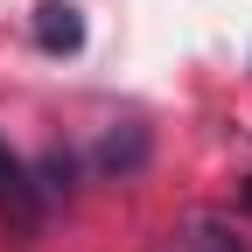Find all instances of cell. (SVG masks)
Masks as SVG:
<instances>
[{
  "label": "cell",
  "instance_id": "3957f363",
  "mask_svg": "<svg viewBox=\"0 0 252 252\" xmlns=\"http://www.w3.org/2000/svg\"><path fill=\"white\" fill-rule=\"evenodd\" d=\"M140 161H147V126H112L98 140V168L105 175H133Z\"/></svg>",
  "mask_w": 252,
  "mask_h": 252
},
{
  "label": "cell",
  "instance_id": "6da1fadb",
  "mask_svg": "<svg viewBox=\"0 0 252 252\" xmlns=\"http://www.w3.org/2000/svg\"><path fill=\"white\" fill-rule=\"evenodd\" d=\"M0 210H7L21 231H35V217H42V189L28 182L21 154H7V147H0Z\"/></svg>",
  "mask_w": 252,
  "mask_h": 252
},
{
  "label": "cell",
  "instance_id": "7a4b0ae2",
  "mask_svg": "<svg viewBox=\"0 0 252 252\" xmlns=\"http://www.w3.org/2000/svg\"><path fill=\"white\" fill-rule=\"evenodd\" d=\"M35 42H42L49 56L84 49V14L70 7V0H42V7H35Z\"/></svg>",
  "mask_w": 252,
  "mask_h": 252
}]
</instances>
